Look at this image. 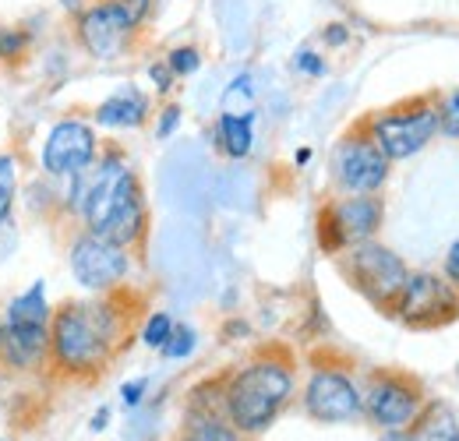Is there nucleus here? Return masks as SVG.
<instances>
[{
	"mask_svg": "<svg viewBox=\"0 0 459 441\" xmlns=\"http://www.w3.org/2000/svg\"><path fill=\"white\" fill-rule=\"evenodd\" d=\"M60 212L134 251L149 233V202L138 169L120 145H103L85 173L60 180Z\"/></svg>",
	"mask_w": 459,
	"mask_h": 441,
	"instance_id": "f257e3e1",
	"label": "nucleus"
},
{
	"mask_svg": "<svg viewBox=\"0 0 459 441\" xmlns=\"http://www.w3.org/2000/svg\"><path fill=\"white\" fill-rule=\"evenodd\" d=\"M124 290L103 297H74L54 307L50 318V371L64 382L100 378L124 350L131 311L120 304Z\"/></svg>",
	"mask_w": 459,
	"mask_h": 441,
	"instance_id": "f03ea898",
	"label": "nucleus"
},
{
	"mask_svg": "<svg viewBox=\"0 0 459 441\" xmlns=\"http://www.w3.org/2000/svg\"><path fill=\"white\" fill-rule=\"evenodd\" d=\"M297 392V375L290 357L258 353L244 368H237L223 385V406L230 424L240 435H262L276 424V417L290 406Z\"/></svg>",
	"mask_w": 459,
	"mask_h": 441,
	"instance_id": "7ed1b4c3",
	"label": "nucleus"
},
{
	"mask_svg": "<svg viewBox=\"0 0 459 441\" xmlns=\"http://www.w3.org/2000/svg\"><path fill=\"white\" fill-rule=\"evenodd\" d=\"M336 265L343 279L378 311L393 315L396 300H400L403 286L410 279V269L400 255L378 240H364V244H353L346 247L343 255H336Z\"/></svg>",
	"mask_w": 459,
	"mask_h": 441,
	"instance_id": "20e7f679",
	"label": "nucleus"
},
{
	"mask_svg": "<svg viewBox=\"0 0 459 441\" xmlns=\"http://www.w3.org/2000/svg\"><path fill=\"white\" fill-rule=\"evenodd\" d=\"M142 39V29L117 0H89L78 14H71V43L78 54L96 64H117Z\"/></svg>",
	"mask_w": 459,
	"mask_h": 441,
	"instance_id": "39448f33",
	"label": "nucleus"
},
{
	"mask_svg": "<svg viewBox=\"0 0 459 441\" xmlns=\"http://www.w3.org/2000/svg\"><path fill=\"white\" fill-rule=\"evenodd\" d=\"M371 142L382 149L389 163L413 160L438 138V103L435 99H406L393 110H382L364 120Z\"/></svg>",
	"mask_w": 459,
	"mask_h": 441,
	"instance_id": "423d86ee",
	"label": "nucleus"
},
{
	"mask_svg": "<svg viewBox=\"0 0 459 441\" xmlns=\"http://www.w3.org/2000/svg\"><path fill=\"white\" fill-rule=\"evenodd\" d=\"M131 269H134L131 251L92 229H78L67 240V272L92 297L124 290L131 279Z\"/></svg>",
	"mask_w": 459,
	"mask_h": 441,
	"instance_id": "0eeeda50",
	"label": "nucleus"
},
{
	"mask_svg": "<svg viewBox=\"0 0 459 441\" xmlns=\"http://www.w3.org/2000/svg\"><path fill=\"white\" fill-rule=\"evenodd\" d=\"M100 127L82 113L57 117L39 145V173L50 180H71L100 160Z\"/></svg>",
	"mask_w": 459,
	"mask_h": 441,
	"instance_id": "6e6552de",
	"label": "nucleus"
},
{
	"mask_svg": "<svg viewBox=\"0 0 459 441\" xmlns=\"http://www.w3.org/2000/svg\"><path fill=\"white\" fill-rule=\"evenodd\" d=\"M385 222V202L378 195H343L318 212V247L325 255H343L346 247L375 240Z\"/></svg>",
	"mask_w": 459,
	"mask_h": 441,
	"instance_id": "1a4fd4ad",
	"label": "nucleus"
},
{
	"mask_svg": "<svg viewBox=\"0 0 459 441\" xmlns=\"http://www.w3.org/2000/svg\"><path fill=\"white\" fill-rule=\"evenodd\" d=\"M393 163L382 156V149L371 142L368 127L357 124L346 131L333 149V180L343 195H382L389 184Z\"/></svg>",
	"mask_w": 459,
	"mask_h": 441,
	"instance_id": "9d476101",
	"label": "nucleus"
},
{
	"mask_svg": "<svg viewBox=\"0 0 459 441\" xmlns=\"http://www.w3.org/2000/svg\"><path fill=\"white\" fill-rule=\"evenodd\" d=\"M424 406V388L403 371H378L360 392V413L382 431H406Z\"/></svg>",
	"mask_w": 459,
	"mask_h": 441,
	"instance_id": "9b49d317",
	"label": "nucleus"
},
{
	"mask_svg": "<svg viewBox=\"0 0 459 441\" xmlns=\"http://www.w3.org/2000/svg\"><path fill=\"white\" fill-rule=\"evenodd\" d=\"M393 315L406 329H438L459 315V293L438 272H410Z\"/></svg>",
	"mask_w": 459,
	"mask_h": 441,
	"instance_id": "f8f14e48",
	"label": "nucleus"
},
{
	"mask_svg": "<svg viewBox=\"0 0 459 441\" xmlns=\"http://www.w3.org/2000/svg\"><path fill=\"white\" fill-rule=\"evenodd\" d=\"M304 413L318 424H350L360 417V385L343 368H315L304 385Z\"/></svg>",
	"mask_w": 459,
	"mask_h": 441,
	"instance_id": "ddd939ff",
	"label": "nucleus"
},
{
	"mask_svg": "<svg viewBox=\"0 0 459 441\" xmlns=\"http://www.w3.org/2000/svg\"><path fill=\"white\" fill-rule=\"evenodd\" d=\"M0 368L14 375L47 371L50 368V325H7L4 322Z\"/></svg>",
	"mask_w": 459,
	"mask_h": 441,
	"instance_id": "4468645a",
	"label": "nucleus"
},
{
	"mask_svg": "<svg viewBox=\"0 0 459 441\" xmlns=\"http://www.w3.org/2000/svg\"><path fill=\"white\" fill-rule=\"evenodd\" d=\"M100 131H138L152 120V96L134 85V82H124L117 85L107 99L96 103V110L89 117Z\"/></svg>",
	"mask_w": 459,
	"mask_h": 441,
	"instance_id": "2eb2a0df",
	"label": "nucleus"
},
{
	"mask_svg": "<svg viewBox=\"0 0 459 441\" xmlns=\"http://www.w3.org/2000/svg\"><path fill=\"white\" fill-rule=\"evenodd\" d=\"M212 138H216V149L240 163L255 152V110H223L216 117V127H212Z\"/></svg>",
	"mask_w": 459,
	"mask_h": 441,
	"instance_id": "dca6fc26",
	"label": "nucleus"
},
{
	"mask_svg": "<svg viewBox=\"0 0 459 441\" xmlns=\"http://www.w3.org/2000/svg\"><path fill=\"white\" fill-rule=\"evenodd\" d=\"M403 441H459V413L449 402L431 399L410 420V428L403 431Z\"/></svg>",
	"mask_w": 459,
	"mask_h": 441,
	"instance_id": "f3484780",
	"label": "nucleus"
},
{
	"mask_svg": "<svg viewBox=\"0 0 459 441\" xmlns=\"http://www.w3.org/2000/svg\"><path fill=\"white\" fill-rule=\"evenodd\" d=\"M180 441H240V431L230 424L227 413H195L187 410L184 438Z\"/></svg>",
	"mask_w": 459,
	"mask_h": 441,
	"instance_id": "a211bd4d",
	"label": "nucleus"
},
{
	"mask_svg": "<svg viewBox=\"0 0 459 441\" xmlns=\"http://www.w3.org/2000/svg\"><path fill=\"white\" fill-rule=\"evenodd\" d=\"M18 205H22V156L0 152V222L14 220Z\"/></svg>",
	"mask_w": 459,
	"mask_h": 441,
	"instance_id": "6ab92c4d",
	"label": "nucleus"
},
{
	"mask_svg": "<svg viewBox=\"0 0 459 441\" xmlns=\"http://www.w3.org/2000/svg\"><path fill=\"white\" fill-rule=\"evenodd\" d=\"M32 47H36V32L29 29V25H22V22H14V25H7V22H0V64H22L25 56L32 54Z\"/></svg>",
	"mask_w": 459,
	"mask_h": 441,
	"instance_id": "aec40b11",
	"label": "nucleus"
},
{
	"mask_svg": "<svg viewBox=\"0 0 459 441\" xmlns=\"http://www.w3.org/2000/svg\"><path fill=\"white\" fill-rule=\"evenodd\" d=\"M163 60H167V67L173 71V78L180 82V78H195V74L202 71L205 54H202V47H195V43H177V47H170V50L163 54Z\"/></svg>",
	"mask_w": 459,
	"mask_h": 441,
	"instance_id": "412c9836",
	"label": "nucleus"
},
{
	"mask_svg": "<svg viewBox=\"0 0 459 441\" xmlns=\"http://www.w3.org/2000/svg\"><path fill=\"white\" fill-rule=\"evenodd\" d=\"M173 325H177V322H173L167 311H152V315H149V318L142 322V332H138L142 346H145V350H156V353H160V350L167 346V339H170Z\"/></svg>",
	"mask_w": 459,
	"mask_h": 441,
	"instance_id": "4be33fe9",
	"label": "nucleus"
},
{
	"mask_svg": "<svg viewBox=\"0 0 459 441\" xmlns=\"http://www.w3.org/2000/svg\"><path fill=\"white\" fill-rule=\"evenodd\" d=\"M195 346H198V332L191 329V325H173L170 339H167V346L160 350L167 360H187L191 353H195Z\"/></svg>",
	"mask_w": 459,
	"mask_h": 441,
	"instance_id": "5701e85b",
	"label": "nucleus"
},
{
	"mask_svg": "<svg viewBox=\"0 0 459 441\" xmlns=\"http://www.w3.org/2000/svg\"><path fill=\"white\" fill-rule=\"evenodd\" d=\"M293 71H297L300 78H325V74H329V60H325L322 50L300 47V50L293 54Z\"/></svg>",
	"mask_w": 459,
	"mask_h": 441,
	"instance_id": "b1692460",
	"label": "nucleus"
},
{
	"mask_svg": "<svg viewBox=\"0 0 459 441\" xmlns=\"http://www.w3.org/2000/svg\"><path fill=\"white\" fill-rule=\"evenodd\" d=\"M438 103V134H449V138H459V89L446 92Z\"/></svg>",
	"mask_w": 459,
	"mask_h": 441,
	"instance_id": "393cba45",
	"label": "nucleus"
},
{
	"mask_svg": "<svg viewBox=\"0 0 459 441\" xmlns=\"http://www.w3.org/2000/svg\"><path fill=\"white\" fill-rule=\"evenodd\" d=\"M152 117H156V138H160V142H170L173 134L180 131V124H184L180 103H167V107H160Z\"/></svg>",
	"mask_w": 459,
	"mask_h": 441,
	"instance_id": "a878e982",
	"label": "nucleus"
},
{
	"mask_svg": "<svg viewBox=\"0 0 459 441\" xmlns=\"http://www.w3.org/2000/svg\"><path fill=\"white\" fill-rule=\"evenodd\" d=\"M145 74H149V85L156 89V96H170L173 85H177V78H173V71L167 67V60L160 56V60H152L149 67H145Z\"/></svg>",
	"mask_w": 459,
	"mask_h": 441,
	"instance_id": "bb28decb",
	"label": "nucleus"
},
{
	"mask_svg": "<svg viewBox=\"0 0 459 441\" xmlns=\"http://www.w3.org/2000/svg\"><path fill=\"white\" fill-rule=\"evenodd\" d=\"M127 14H131V22L145 32L149 29V22H152V14H156V7H160V0H117Z\"/></svg>",
	"mask_w": 459,
	"mask_h": 441,
	"instance_id": "cd10ccee",
	"label": "nucleus"
},
{
	"mask_svg": "<svg viewBox=\"0 0 459 441\" xmlns=\"http://www.w3.org/2000/svg\"><path fill=\"white\" fill-rule=\"evenodd\" d=\"M350 39H353V29L346 22H329L322 29V47L325 50H343V47H350Z\"/></svg>",
	"mask_w": 459,
	"mask_h": 441,
	"instance_id": "c85d7f7f",
	"label": "nucleus"
},
{
	"mask_svg": "<svg viewBox=\"0 0 459 441\" xmlns=\"http://www.w3.org/2000/svg\"><path fill=\"white\" fill-rule=\"evenodd\" d=\"M145 392H149V378H131V382H124V385H120V406H124V410L142 406Z\"/></svg>",
	"mask_w": 459,
	"mask_h": 441,
	"instance_id": "c756f323",
	"label": "nucleus"
},
{
	"mask_svg": "<svg viewBox=\"0 0 459 441\" xmlns=\"http://www.w3.org/2000/svg\"><path fill=\"white\" fill-rule=\"evenodd\" d=\"M442 276L449 279V286L459 293V237L449 244V255H446V262H442Z\"/></svg>",
	"mask_w": 459,
	"mask_h": 441,
	"instance_id": "7c9ffc66",
	"label": "nucleus"
},
{
	"mask_svg": "<svg viewBox=\"0 0 459 441\" xmlns=\"http://www.w3.org/2000/svg\"><path fill=\"white\" fill-rule=\"evenodd\" d=\"M18 247V229H14V220H4L0 222V262L11 258Z\"/></svg>",
	"mask_w": 459,
	"mask_h": 441,
	"instance_id": "2f4dec72",
	"label": "nucleus"
},
{
	"mask_svg": "<svg viewBox=\"0 0 459 441\" xmlns=\"http://www.w3.org/2000/svg\"><path fill=\"white\" fill-rule=\"evenodd\" d=\"M107 424H110V406H103L100 413H92V424H89V428L100 435V431H107Z\"/></svg>",
	"mask_w": 459,
	"mask_h": 441,
	"instance_id": "473e14b6",
	"label": "nucleus"
},
{
	"mask_svg": "<svg viewBox=\"0 0 459 441\" xmlns=\"http://www.w3.org/2000/svg\"><path fill=\"white\" fill-rule=\"evenodd\" d=\"M311 156H315L311 149H297V152H293V163H297V166H307V163H311Z\"/></svg>",
	"mask_w": 459,
	"mask_h": 441,
	"instance_id": "72a5a7b5",
	"label": "nucleus"
},
{
	"mask_svg": "<svg viewBox=\"0 0 459 441\" xmlns=\"http://www.w3.org/2000/svg\"><path fill=\"white\" fill-rule=\"evenodd\" d=\"M247 332H251V329H247L244 322H230V325H227V335H247Z\"/></svg>",
	"mask_w": 459,
	"mask_h": 441,
	"instance_id": "f704fd0d",
	"label": "nucleus"
},
{
	"mask_svg": "<svg viewBox=\"0 0 459 441\" xmlns=\"http://www.w3.org/2000/svg\"><path fill=\"white\" fill-rule=\"evenodd\" d=\"M0 346H4V318H0Z\"/></svg>",
	"mask_w": 459,
	"mask_h": 441,
	"instance_id": "c9c22d12",
	"label": "nucleus"
},
{
	"mask_svg": "<svg viewBox=\"0 0 459 441\" xmlns=\"http://www.w3.org/2000/svg\"><path fill=\"white\" fill-rule=\"evenodd\" d=\"M0 441H4V438H0Z\"/></svg>",
	"mask_w": 459,
	"mask_h": 441,
	"instance_id": "e433bc0d",
	"label": "nucleus"
}]
</instances>
